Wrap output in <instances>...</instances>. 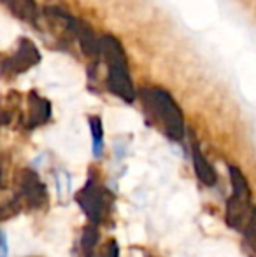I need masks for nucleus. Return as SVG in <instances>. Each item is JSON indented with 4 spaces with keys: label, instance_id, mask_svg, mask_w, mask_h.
<instances>
[{
    "label": "nucleus",
    "instance_id": "f257e3e1",
    "mask_svg": "<svg viewBox=\"0 0 256 257\" xmlns=\"http://www.w3.org/2000/svg\"><path fill=\"white\" fill-rule=\"evenodd\" d=\"M102 54L107 63V86L116 96L125 102L135 100V88L128 74V63L125 51L120 41L113 35H104L102 39Z\"/></svg>",
    "mask_w": 256,
    "mask_h": 257
},
{
    "label": "nucleus",
    "instance_id": "f03ea898",
    "mask_svg": "<svg viewBox=\"0 0 256 257\" xmlns=\"http://www.w3.org/2000/svg\"><path fill=\"white\" fill-rule=\"evenodd\" d=\"M140 98L147 112L153 114L163 124V130L172 140H183L185 137V119L170 95L160 88H146L140 91Z\"/></svg>",
    "mask_w": 256,
    "mask_h": 257
},
{
    "label": "nucleus",
    "instance_id": "7ed1b4c3",
    "mask_svg": "<svg viewBox=\"0 0 256 257\" xmlns=\"http://www.w3.org/2000/svg\"><path fill=\"white\" fill-rule=\"evenodd\" d=\"M232 196L226 203V224L232 229H246L251 217V189L246 177L237 166H230Z\"/></svg>",
    "mask_w": 256,
    "mask_h": 257
},
{
    "label": "nucleus",
    "instance_id": "20e7f679",
    "mask_svg": "<svg viewBox=\"0 0 256 257\" xmlns=\"http://www.w3.org/2000/svg\"><path fill=\"white\" fill-rule=\"evenodd\" d=\"M77 203L81 205V208L84 210L86 217L92 222L99 224L106 217L107 210V194L106 191L100 187V184L97 180L90 179L88 184L82 187L77 193Z\"/></svg>",
    "mask_w": 256,
    "mask_h": 257
},
{
    "label": "nucleus",
    "instance_id": "39448f33",
    "mask_svg": "<svg viewBox=\"0 0 256 257\" xmlns=\"http://www.w3.org/2000/svg\"><path fill=\"white\" fill-rule=\"evenodd\" d=\"M39 61H41L39 49L35 48L28 39H21L14 56L6 60V63H4V72L11 70L13 74H21V72L28 70V68H32L34 65H37Z\"/></svg>",
    "mask_w": 256,
    "mask_h": 257
},
{
    "label": "nucleus",
    "instance_id": "423d86ee",
    "mask_svg": "<svg viewBox=\"0 0 256 257\" xmlns=\"http://www.w3.org/2000/svg\"><path fill=\"white\" fill-rule=\"evenodd\" d=\"M21 194L28 201V205L37 208L46 201V187L44 184L39 180V177L35 175L32 170H25L23 175H21Z\"/></svg>",
    "mask_w": 256,
    "mask_h": 257
},
{
    "label": "nucleus",
    "instance_id": "0eeeda50",
    "mask_svg": "<svg viewBox=\"0 0 256 257\" xmlns=\"http://www.w3.org/2000/svg\"><path fill=\"white\" fill-rule=\"evenodd\" d=\"M4 6L21 21H27V23L35 25L37 23V4L34 0H2Z\"/></svg>",
    "mask_w": 256,
    "mask_h": 257
},
{
    "label": "nucleus",
    "instance_id": "6e6552de",
    "mask_svg": "<svg viewBox=\"0 0 256 257\" xmlns=\"http://www.w3.org/2000/svg\"><path fill=\"white\" fill-rule=\"evenodd\" d=\"M51 115V105L48 100L41 98L37 93H30V122L28 126L35 128V126L44 124Z\"/></svg>",
    "mask_w": 256,
    "mask_h": 257
},
{
    "label": "nucleus",
    "instance_id": "1a4fd4ad",
    "mask_svg": "<svg viewBox=\"0 0 256 257\" xmlns=\"http://www.w3.org/2000/svg\"><path fill=\"white\" fill-rule=\"evenodd\" d=\"M75 37L81 42V49L84 51L86 56H95L102 53V41L95 35V32L84 23H79V28L75 32Z\"/></svg>",
    "mask_w": 256,
    "mask_h": 257
},
{
    "label": "nucleus",
    "instance_id": "9d476101",
    "mask_svg": "<svg viewBox=\"0 0 256 257\" xmlns=\"http://www.w3.org/2000/svg\"><path fill=\"white\" fill-rule=\"evenodd\" d=\"M193 166L197 177L205 186H214L216 180H218V175H216L214 168L207 163V159L204 158V154L200 153L198 146H193Z\"/></svg>",
    "mask_w": 256,
    "mask_h": 257
},
{
    "label": "nucleus",
    "instance_id": "9b49d317",
    "mask_svg": "<svg viewBox=\"0 0 256 257\" xmlns=\"http://www.w3.org/2000/svg\"><path fill=\"white\" fill-rule=\"evenodd\" d=\"M90 128H92V135H93V156L100 158L104 153V130H102L100 117H97V115L90 117Z\"/></svg>",
    "mask_w": 256,
    "mask_h": 257
},
{
    "label": "nucleus",
    "instance_id": "f8f14e48",
    "mask_svg": "<svg viewBox=\"0 0 256 257\" xmlns=\"http://www.w3.org/2000/svg\"><path fill=\"white\" fill-rule=\"evenodd\" d=\"M97 241H99V231L93 226L84 227L81 245H82V250H84L86 257H93V250H95V247H97Z\"/></svg>",
    "mask_w": 256,
    "mask_h": 257
},
{
    "label": "nucleus",
    "instance_id": "ddd939ff",
    "mask_svg": "<svg viewBox=\"0 0 256 257\" xmlns=\"http://www.w3.org/2000/svg\"><path fill=\"white\" fill-rule=\"evenodd\" d=\"M244 241L251 248V252H256V208H253L247 226L244 229Z\"/></svg>",
    "mask_w": 256,
    "mask_h": 257
},
{
    "label": "nucleus",
    "instance_id": "4468645a",
    "mask_svg": "<svg viewBox=\"0 0 256 257\" xmlns=\"http://www.w3.org/2000/svg\"><path fill=\"white\" fill-rule=\"evenodd\" d=\"M97 257H118V245L116 241H109V243H106L102 247V250H100V254Z\"/></svg>",
    "mask_w": 256,
    "mask_h": 257
},
{
    "label": "nucleus",
    "instance_id": "2eb2a0df",
    "mask_svg": "<svg viewBox=\"0 0 256 257\" xmlns=\"http://www.w3.org/2000/svg\"><path fill=\"white\" fill-rule=\"evenodd\" d=\"M0 247H2V257H7V240H6V233H2V240H0Z\"/></svg>",
    "mask_w": 256,
    "mask_h": 257
}]
</instances>
